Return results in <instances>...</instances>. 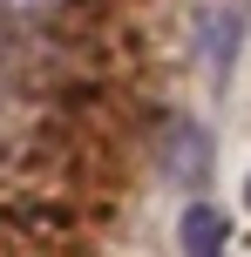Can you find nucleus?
Instances as JSON below:
<instances>
[{"label": "nucleus", "instance_id": "obj_1", "mask_svg": "<svg viewBox=\"0 0 251 257\" xmlns=\"http://www.w3.org/2000/svg\"><path fill=\"white\" fill-rule=\"evenodd\" d=\"M184 257H224V217L211 203L184 210Z\"/></svg>", "mask_w": 251, "mask_h": 257}, {"label": "nucleus", "instance_id": "obj_2", "mask_svg": "<svg viewBox=\"0 0 251 257\" xmlns=\"http://www.w3.org/2000/svg\"><path fill=\"white\" fill-rule=\"evenodd\" d=\"M244 196H251V183H244Z\"/></svg>", "mask_w": 251, "mask_h": 257}]
</instances>
